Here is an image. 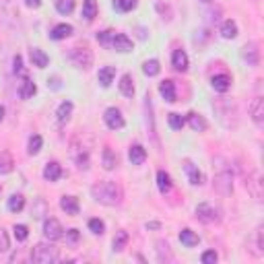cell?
<instances>
[{"mask_svg":"<svg viewBox=\"0 0 264 264\" xmlns=\"http://www.w3.org/2000/svg\"><path fill=\"white\" fill-rule=\"evenodd\" d=\"M103 120H106L108 124V128L112 130H122L124 128V116H122V112L118 108H108L106 113H103Z\"/></svg>","mask_w":264,"mask_h":264,"instance_id":"7","label":"cell"},{"mask_svg":"<svg viewBox=\"0 0 264 264\" xmlns=\"http://www.w3.org/2000/svg\"><path fill=\"white\" fill-rule=\"evenodd\" d=\"M159 93H161V97L167 103H174L176 101V85H174V81H163L161 85H159Z\"/></svg>","mask_w":264,"mask_h":264,"instance_id":"21","label":"cell"},{"mask_svg":"<svg viewBox=\"0 0 264 264\" xmlns=\"http://www.w3.org/2000/svg\"><path fill=\"white\" fill-rule=\"evenodd\" d=\"M8 235H6V231L4 229H0V252H6L8 250Z\"/></svg>","mask_w":264,"mask_h":264,"instance_id":"44","label":"cell"},{"mask_svg":"<svg viewBox=\"0 0 264 264\" xmlns=\"http://www.w3.org/2000/svg\"><path fill=\"white\" fill-rule=\"evenodd\" d=\"M188 124H190V128L192 130H196V132H204L206 130V120L200 116V113H188Z\"/></svg>","mask_w":264,"mask_h":264,"instance_id":"29","label":"cell"},{"mask_svg":"<svg viewBox=\"0 0 264 264\" xmlns=\"http://www.w3.org/2000/svg\"><path fill=\"white\" fill-rule=\"evenodd\" d=\"M159 227H161L159 223H147V229H159Z\"/></svg>","mask_w":264,"mask_h":264,"instance_id":"49","label":"cell"},{"mask_svg":"<svg viewBox=\"0 0 264 264\" xmlns=\"http://www.w3.org/2000/svg\"><path fill=\"white\" fill-rule=\"evenodd\" d=\"M13 64H15V73H23V58L17 54L15 56V60H13Z\"/></svg>","mask_w":264,"mask_h":264,"instance_id":"47","label":"cell"},{"mask_svg":"<svg viewBox=\"0 0 264 264\" xmlns=\"http://www.w3.org/2000/svg\"><path fill=\"white\" fill-rule=\"evenodd\" d=\"M217 252L215 250H206V252H202V256H200V260H202V264H215L217 262Z\"/></svg>","mask_w":264,"mask_h":264,"instance_id":"42","label":"cell"},{"mask_svg":"<svg viewBox=\"0 0 264 264\" xmlns=\"http://www.w3.org/2000/svg\"><path fill=\"white\" fill-rule=\"evenodd\" d=\"M171 64H174V68L178 73H186L188 71V56L184 50H176L174 54H171Z\"/></svg>","mask_w":264,"mask_h":264,"instance_id":"15","label":"cell"},{"mask_svg":"<svg viewBox=\"0 0 264 264\" xmlns=\"http://www.w3.org/2000/svg\"><path fill=\"white\" fill-rule=\"evenodd\" d=\"M196 219L206 223V225H211V223H219L221 221V211L217 209L215 204L211 202H200L196 206Z\"/></svg>","mask_w":264,"mask_h":264,"instance_id":"4","label":"cell"},{"mask_svg":"<svg viewBox=\"0 0 264 264\" xmlns=\"http://www.w3.org/2000/svg\"><path fill=\"white\" fill-rule=\"evenodd\" d=\"M213 188H215L217 194H221V196H229V194L233 192V176H231V171H229L227 167L219 169L215 174Z\"/></svg>","mask_w":264,"mask_h":264,"instance_id":"3","label":"cell"},{"mask_svg":"<svg viewBox=\"0 0 264 264\" xmlns=\"http://www.w3.org/2000/svg\"><path fill=\"white\" fill-rule=\"evenodd\" d=\"M0 192H2V186H0Z\"/></svg>","mask_w":264,"mask_h":264,"instance_id":"52","label":"cell"},{"mask_svg":"<svg viewBox=\"0 0 264 264\" xmlns=\"http://www.w3.org/2000/svg\"><path fill=\"white\" fill-rule=\"evenodd\" d=\"M126 244H128V233L126 231H118L116 235H113V242H112L113 252H122L126 248Z\"/></svg>","mask_w":264,"mask_h":264,"instance_id":"34","label":"cell"},{"mask_svg":"<svg viewBox=\"0 0 264 264\" xmlns=\"http://www.w3.org/2000/svg\"><path fill=\"white\" fill-rule=\"evenodd\" d=\"M180 242L186 246V248H194V246H198L200 237L194 233L192 229H182V231H180Z\"/></svg>","mask_w":264,"mask_h":264,"instance_id":"22","label":"cell"},{"mask_svg":"<svg viewBox=\"0 0 264 264\" xmlns=\"http://www.w3.org/2000/svg\"><path fill=\"white\" fill-rule=\"evenodd\" d=\"M113 76H116V68H113V66H103V68H99L97 81H99L101 87L108 89V87L113 83Z\"/></svg>","mask_w":264,"mask_h":264,"instance_id":"18","label":"cell"},{"mask_svg":"<svg viewBox=\"0 0 264 264\" xmlns=\"http://www.w3.org/2000/svg\"><path fill=\"white\" fill-rule=\"evenodd\" d=\"M13 233H15V237L19 239V242H25L27 235H29V229H27V225H15Z\"/></svg>","mask_w":264,"mask_h":264,"instance_id":"39","label":"cell"},{"mask_svg":"<svg viewBox=\"0 0 264 264\" xmlns=\"http://www.w3.org/2000/svg\"><path fill=\"white\" fill-rule=\"evenodd\" d=\"M41 145H43L41 136H39V134H33L31 139H29V149H27V153H29V155H38V153L41 151Z\"/></svg>","mask_w":264,"mask_h":264,"instance_id":"36","label":"cell"},{"mask_svg":"<svg viewBox=\"0 0 264 264\" xmlns=\"http://www.w3.org/2000/svg\"><path fill=\"white\" fill-rule=\"evenodd\" d=\"M13 167H15V161H13V155L10 153H0V176H6V174H10L13 171Z\"/></svg>","mask_w":264,"mask_h":264,"instance_id":"28","label":"cell"},{"mask_svg":"<svg viewBox=\"0 0 264 264\" xmlns=\"http://www.w3.org/2000/svg\"><path fill=\"white\" fill-rule=\"evenodd\" d=\"M56 10L60 15H71L75 10V0H56Z\"/></svg>","mask_w":264,"mask_h":264,"instance_id":"35","label":"cell"},{"mask_svg":"<svg viewBox=\"0 0 264 264\" xmlns=\"http://www.w3.org/2000/svg\"><path fill=\"white\" fill-rule=\"evenodd\" d=\"M242 56H244V60L250 64V66H256L258 60H260V50H258V45L252 41V43H246L244 45V50H242Z\"/></svg>","mask_w":264,"mask_h":264,"instance_id":"10","label":"cell"},{"mask_svg":"<svg viewBox=\"0 0 264 264\" xmlns=\"http://www.w3.org/2000/svg\"><path fill=\"white\" fill-rule=\"evenodd\" d=\"M43 178L48 182H58L62 178V165L58 161H48L43 167Z\"/></svg>","mask_w":264,"mask_h":264,"instance_id":"11","label":"cell"},{"mask_svg":"<svg viewBox=\"0 0 264 264\" xmlns=\"http://www.w3.org/2000/svg\"><path fill=\"white\" fill-rule=\"evenodd\" d=\"M60 209L66 213V215H78V200L75 196H62L60 198Z\"/></svg>","mask_w":264,"mask_h":264,"instance_id":"20","label":"cell"},{"mask_svg":"<svg viewBox=\"0 0 264 264\" xmlns=\"http://www.w3.org/2000/svg\"><path fill=\"white\" fill-rule=\"evenodd\" d=\"M211 85L215 91H219V93H225V91H229V87H231V78H229L227 75H215L211 78Z\"/></svg>","mask_w":264,"mask_h":264,"instance_id":"19","label":"cell"},{"mask_svg":"<svg viewBox=\"0 0 264 264\" xmlns=\"http://www.w3.org/2000/svg\"><path fill=\"white\" fill-rule=\"evenodd\" d=\"M101 165H103V169H106V171H113V169L118 167V155L113 153L110 147L103 149V153H101Z\"/></svg>","mask_w":264,"mask_h":264,"instance_id":"13","label":"cell"},{"mask_svg":"<svg viewBox=\"0 0 264 264\" xmlns=\"http://www.w3.org/2000/svg\"><path fill=\"white\" fill-rule=\"evenodd\" d=\"M128 159H130V163H132V165H143V163H145V159H147L145 147H143V145H132V147H130V151H128Z\"/></svg>","mask_w":264,"mask_h":264,"instance_id":"17","label":"cell"},{"mask_svg":"<svg viewBox=\"0 0 264 264\" xmlns=\"http://www.w3.org/2000/svg\"><path fill=\"white\" fill-rule=\"evenodd\" d=\"M60 258V252L52 244H38L31 250V260L36 264H52Z\"/></svg>","mask_w":264,"mask_h":264,"instance_id":"2","label":"cell"},{"mask_svg":"<svg viewBox=\"0 0 264 264\" xmlns=\"http://www.w3.org/2000/svg\"><path fill=\"white\" fill-rule=\"evenodd\" d=\"M2 120H4V108L0 106V122H2Z\"/></svg>","mask_w":264,"mask_h":264,"instance_id":"50","label":"cell"},{"mask_svg":"<svg viewBox=\"0 0 264 264\" xmlns=\"http://www.w3.org/2000/svg\"><path fill=\"white\" fill-rule=\"evenodd\" d=\"M157 188H159V192H161V194H167L171 190V178H169L167 171H163V169L157 171Z\"/></svg>","mask_w":264,"mask_h":264,"instance_id":"26","label":"cell"},{"mask_svg":"<svg viewBox=\"0 0 264 264\" xmlns=\"http://www.w3.org/2000/svg\"><path fill=\"white\" fill-rule=\"evenodd\" d=\"M31 62H33V66H38V68H45L48 62H50V58H48V54H45L43 50L33 48L31 50Z\"/></svg>","mask_w":264,"mask_h":264,"instance_id":"25","label":"cell"},{"mask_svg":"<svg viewBox=\"0 0 264 264\" xmlns=\"http://www.w3.org/2000/svg\"><path fill=\"white\" fill-rule=\"evenodd\" d=\"M120 93L124 97H132L134 95V81H132V75H122L120 78Z\"/></svg>","mask_w":264,"mask_h":264,"instance_id":"24","label":"cell"},{"mask_svg":"<svg viewBox=\"0 0 264 264\" xmlns=\"http://www.w3.org/2000/svg\"><path fill=\"white\" fill-rule=\"evenodd\" d=\"M250 116L256 122V126H264V99L256 97L250 103Z\"/></svg>","mask_w":264,"mask_h":264,"instance_id":"9","label":"cell"},{"mask_svg":"<svg viewBox=\"0 0 264 264\" xmlns=\"http://www.w3.org/2000/svg\"><path fill=\"white\" fill-rule=\"evenodd\" d=\"M25 4L29 8H39L41 6V0H25Z\"/></svg>","mask_w":264,"mask_h":264,"instance_id":"48","label":"cell"},{"mask_svg":"<svg viewBox=\"0 0 264 264\" xmlns=\"http://www.w3.org/2000/svg\"><path fill=\"white\" fill-rule=\"evenodd\" d=\"M78 237H81V233H78V229H71V231L66 233V239H68L71 244H76V242H78Z\"/></svg>","mask_w":264,"mask_h":264,"instance_id":"45","label":"cell"},{"mask_svg":"<svg viewBox=\"0 0 264 264\" xmlns=\"http://www.w3.org/2000/svg\"><path fill=\"white\" fill-rule=\"evenodd\" d=\"M200 2H209V0H200Z\"/></svg>","mask_w":264,"mask_h":264,"instance_id":"51","label":"cell"},{"mask_svg":"<svg viewBox=\"0 0 264 264\" xmlns=\"http://www.w3.org/2000/svg\"><path fill=\"white\" fill-rule=\"evenodd\" d=\"M71 60L76 68H83V71H89L91 66H93V54L87 45H76L71 52Z\"/></svg>","mask_w":264,"mask_h":264,"instance_id":"5","label":"cell"},{"mask_svg":"<svg viewBox=\"0 0 264 264\" xmlns=\"http://www.w3.org/2000/svg\"><path fill=\"white\" fill-rule=\"evenodd\" d=\"M48 87L54 89V91H58V89H60V78H58V76H52L50 81H48Z\"/></svg>","mask_w":264,"mask_h":264,"instance_id":"46","label":"cell"},{"mask_svg":"<svg viewBox=\"0 0 264 264\" xmlns=\"http://www.w3.org/2000/svg\"><path fill=\"white\" fill-rule=\"evenodd\" d=\"M110 48H113L116 52H122V54L132 52V39L128 36H124V33H113Z\"/></svg>","mask_w":264,"mask_h":264,"instance_id":"8","label":"cell"},{"mask_svg":"<svg viewBox=\"0 0 264 264\" xmlns=\"http://www.w3.org/2000/svg\"><path fill=\"white\" fill-rule=\"evenodd\" d=\"M38 93V87H36V83L33 81H29V78H25L23 81V85H21V89H19V95H21V99H31L33 95Z\"/></svg>","mask_w":264,"mask_h":264,"instance_id":"30","label":"cell"},{"mask_svg":"<svg viewBox=\"0 0 264 264\" xmlns=\"http://www.w3.org/2000/svg\"><path fill=\"white\" fill-rule=\"evenodd\" d=\"M112 38H113V31H101V33H97V41L103 45V48H110Z\"/></svg>","mask_w":264,"mask_h":264,"instance_id":"40","label":"cell"},{"mask_svg":"<svg viewBox=\"0 0 264 264\" xmlns=\"http://www.w3.org/2000/svg\"><path fill=\"white\" fill-rule=\"evenodd\" d=\"M89 231L93 235H101L103 231H106V223H103L101 219H89Z\"/></svg>","mask_w":264,"mask_h":264,"instance_id":"38","label":"cell"},{"mask_svg":"<svg viewBox=\"0 0 264 264\" xmlns=\"http://www.w3.org/2000/svg\"><path fill=\"white\" fill-rule=\"evenodd\" d=\"M73 113V101H62L58 110H56V116H58V122H68Z\"/></svg>","mask_w":264,"mask_h":264,"instance_id":"31","label":"cell"},{"mask_svg":"<svg viewBox=\"0 0 264 264\" xmlns=\"http://www.w3.org/2000/svg\"><path fill=\"white\" fill-rule=\"evenodd\" d=\"M6 206H8L10 213H21L25 209V196H23V194H10Z\"/></svg>","mask_w":264,"mask_h":264,"instance_id":"23","label":"cell"},{"mask_svg":"<svg viewBox=\"0 0 264 264\" xmlns=\"http://www.w3.org/2000/svg\"><path fill=\"white\" fill-rule=\"evenodd\" d=\"M184 169H186V176H188V182H190V186H200L202 184V174H200V169L194 165L192 161H184Z\"/></svg>","mask_w":264,"mask_h":264,"instance_id":"14","label":"cell"},{"mask_svg":"<svg viewBox=\"0 0 264 264\" xmlns=\"http://www.w3.org/2000/svg\"><path fill=\"white\" fill-rule=\"evenodd\" d=\"M167 122H169V128H171V130H182L184 124H186V120H184L180 113H169V116H167Z\"/></svg>","mask_w":264,"mask_h":264,"instance_id":"37","label":"cell"},{"mask_svg":"<svg viewBox=\"0 0 264 264\" xmlns=\"http://www.w3.org/2000/svg\"><path fill=\"white\" fill-rule=\"evenodd\" d=\"M246 188H248V192L254 196L256 200H260L262 198V182H260V174H252L250 178H248V182H246Z\"/></svg>","mask_w":264,"mask_h":264,"instance_id":"12","label":"cell"},{"mask_svg":"<svg viewBox=\"0 0 264 264\" xmlns=\"http://www.w3.org/2000/svg\"><path fill=\"white\" fill-rule=\"evenodd\" d=\"M221 36L225 39H235L237 38V23L233 19H227L221 25Z\"/></svg>","mask_w":264,"mask_h":264,"instance_id":"27","label":"cell"},{"mask_svg":"<svg viewBox=\"0 0 264 264\" xmlns=\"http://www.w3.org/2000/svg\"><path fill=\"white\" fill-rule=\"evenodd\" d=\"M136 4H139V0H118V8L124 13H130L132 8H136Z\"/></svg>","mask_w":264,"mask_h":264,"instance_id":"41","label":"cell"},{"mask_svg":"<svg viewBox=\"0 0 264 264\" xmlns=\"http://www.w3.org/2000/svg\"><path fill=\"white\" fill-rule=\"evenodd\" d=\"M143 73L147 75V76H157L159 73H161V64H159V60H147L145 64H143Z\"/></svg>","mask_w":264,"mask_h":264,"instance_id":"33","label":"cell"},{"mask_svg":"<svg viewBox=\"0 0 264 264\" xmlns=\"http://www.w3.org/2000/svg\"><path fill=\"white\" fill-rule=\"evenodd\" d=\"M83 17H85V21H93L97 17V2L95 0H85L83 2Z\"/></svg>","mask_w":264,"mask_h":264,"instance_id":"32","label":"cell"},{"mask_svg":"<svg viewBox=\"0 0 264 264\" xmlns=\"http://www.w3.org/2000/svg\"><path fill=\"white\" fill-rule=\"evenodd\" d=\"M43 235L45 239H50V242H58V239L64 237V227L58 219H54V217H50V219H45L43 223Z\"/></svg>","mask_w":264,"mask_h":264,"instance_id":"6","label":"cell"},{"mask_svg":"<svg viewBox=\"0 0 264 264\" xmlns=\"http://www.w3.org/2000/svg\"><path fill=\"white\" fill-rule=\"evenodd\" d=\"M73 25H68V23H60V25H56L52 31H50V38L56 39V41H60V39H66V38H71L73 36Z\"/></svg>","mask_w":264,"mask_h":264,"instance_id":"16","label":"cell"},{"mask_svg":"<svg viewBox=\"0 0 264 264\" xmlns=\"http://www.w3.org/2000/svg\"><path fill=\"white\" fill-rule=\"evenodd\" d=\"M93 198L106 206H118L122 202V188L113 182H97L93 188H91Z\"/></svg>","mask_w":264,"mask_h":264,"instance_id":"1","label":"cell"},{"mask_svg":"<svg viewBox=\"0 0 264 264\" xmlns=\"http://www.w3.org/2000/svg\"><path fill=\"white\" fill-rule=\"evenodd\" d=\"M256 254L262 256L264 254V242H262V227H258V231H256Z\"/></svg>","mask_w":264,"mask_h":264,"instance_id":"43","label":"cell"}]
</instances>
